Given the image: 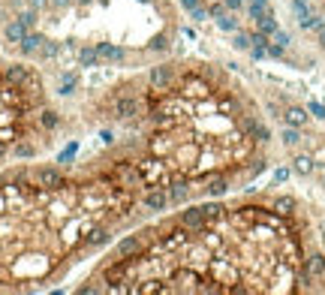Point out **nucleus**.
I'll list each match as a JSON object with an SVG mask.
<instances>
[{
  "mask_svg": "<svg viewBox=\"0 0 325 295\" xmlns=\"http://www.w3.org/2000/svg\"><path fill=\"white\" fill-rule=\"evenodd\" d=\"M141 3H151V0H141Z\"/></svg>",
  "mask_w": 325,
  "mask_h": 295,
  "instance_id": "nucleus-8",
  "label": "nucleus"
},
{
  "mask_svg": "<svg viewBox=\"0 0 325 295\" xmlns=\"http://www.w3.org/2000/svg\"><path fill=\"white\" fill-rule=\"evenodd\" d=\"M96 60L99 66H124L127 63V49L115 46V43H96Z\"/></svg>",
  "mask_w": 325,
  "mask_h": 295,
  "instance_id": "nucleus-3",
  "label": "nucleus"
},
{
  "mask_svg": "<svg viewBox=\"0 0 325 295\" xmlns=\"http://www.w3.org/2000/svg\"><path fill=\"white\" fill-rule=\"evenodd\" d=\"M325 289L310 208L280 190L178 205L124 232L85 274L88 295H292Z\"/></svg>",
  "mask_w": 325,
  "mask_h": 295,
  "instance_id": "nucleus-2",
  "label": "nucleus"
},
{
  "mask_svg": "<svg viewBox=\"0 0 325 295\" xmlns=\"http://www.w3.org/2000/svg\"><path fill=\"white\" fill-rule=\"evenodd\" d=\"M43 43H46V36H43V33H33V30H30V33L24 36V40L18 43V51H21L24 57H30V54H40Z\"/></svg>",
  "mask_w": 325,
  "mask_h": 295,
  "instance_id": "nucleus-5",
  "label": "nucleus"
},
{
  "mask_svg": "<svg viewBox=\"0 0 325 295\" xmlns=\"http://www.w3.org/2000/svg\"><path fill=\"white\" fill-rule=\"evenodd\" d=\"M220 27H223V30H232V27H235V21H232V18H220Z\"/></svg>",
  "mask_w": 325,
  "mask_h": 295,
  "instance_id": "nucleus-7",
  "label": "nucleus"
},
{
  "mask_svg": "<svg viewBox=\"0 0 325 295\" xmlns=\"http://www.w3.org/2000/svg\"><path fill=\"white\" fill-rule=\"evenodd\" d=\"M181 6H184V9L190 12V18H193V21H205V18H208V9H205L202 0H181Z\"/></svg>",
  "mask_w": 325,
  "mask_h": 295,
  "instance_id": "nucleus-6",
  "label": "nucleus"
},
{
  "mask_svg": "<svg viewBox=\"0 0 325 295\" xmlns=\"http://www.w3.org/2000/svg\"><path fill=\"white\" fill-rule=\"evenodd\" d=\"M27 33H30V27H27L21 18H15V21H9V24L3 27V40H6V43H12V46H18Z\"/></svg>",
  "mask_w": 325,
  "mask_h": 295,
  "instance_id": "nucleus-4",
  "label": "nucleus"
},
{
  "mask_svg": "<svg viewBox=\"0 0 325 295\" xmlns=\"http://www.w3.org/2000/svg\"><path fill=\"white\" fill-rule=\"evenodd\" d=\"M271 157V127L220 63H151L96 91L93 151L57 187L21 166L0 175V292H36L105 253L124 232L196 199L253 184Z\"/></svg>",
  "mask_w": 325,
  "mask_h": 295,
  "instance_id": "nucleus-1",
  "label": "nucleus"
}]
</instances>
